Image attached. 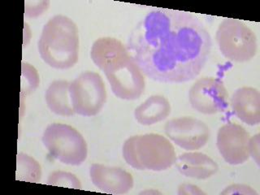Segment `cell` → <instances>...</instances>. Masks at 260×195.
Segmentation results:
<instances>
[{
  "label": "cell",
  "mask_w": 260,
  "mask_h": 195,
  "mask_svg": "<svg viewBox=\"0 0 260 195\" xmlns=\"http://www.w3.org/2000/svg\"><path fill=\"white\" fill-rule=\"evenodd\" d=\"M70 82L56 80L51 82L45 93V100L49 109L60 116H72L75 114L69 93Z\"/></svg>",
  "instance_id": "9a60e30c"
},
{
  "label": "cell",
  "mask_w": 260,
  "mask_h": 195,
  "mask_svg": "<svg viewBox=\"0 0 260 195\" xmlns=\"http://www.w3.org/2000/svg\"><path fill=\"white\" fill-rule=\"evenodd\" d=\"M77 24L63 15H55L43 26L38 43L39 55L53 69H71L79 59Z\"/></svg>",
  "instance_id": "3957f363"
},
{
  "label": "cell",
  "mask_w": 260,
  "mask_h": 195,
  "mask_svg": "<svg viewBox=\"0 0 260 195\" xmlns=\"http://www.w3.org/2000/svg\"><path fill=\"white\" fill-rule=\"evenodd\" d=\"M89 177L98 189L112 194L128 193L134 185L131 173L118 167L93 164L89 168Z\"/></svg>",
  "instance_id": "8fae6325"
},
{
  "label": "cell",
  "mask_w": 260,
  "mask_h": 195,
  "mask_svg": "<svg viewBox=\"0 0 260 195\" xmlns=\"http://www.w3.org/2000/svg\"><path fill=\"white\" fill-rule=\"evenodd\" d=\"M181 174L189 178L206 180L217 173V162L201 152H186L177 156L175 162Z\"/></svg>",
  "instance_id": "4fadbf2b"
},
{
  "label": "cell",
  "mask_w": 260,
  "mask_h": 195,
  "mask_svg": "<svg viewBox=\"0 0 260 195\" xmlns=\"http://www.w3.org/2000/svg\"><path fill=\"white\" fill-rule=\"evenodd\" d=\"M215 39L222 55L234 62L251 60L258 51L255 32L236 19H224L219 24Z\"/></svg>",
  "instance_id": "8992f818"
},
{
  "label": "cell",
  "mask_w": 260,
  "mask_h": 195,
  "mask_svg": "<svg viewBox=\"0 0 260 195\" xmlns=\"http://www.w3.org/2000/svg\"><path fill=\"white\" fill-rule=\"evenodd\" d=\"M170 102L162 95H151L134 111V117L142 125L150 126L166 120L171 114Z\"/></svg>",
  "instance_id": "5bb4252c"
},
{
  "label": "cell",
  "mask_w": 260,
  "mask_h": 195,
  "mask_svg": "<svg viewBox=\"0 0 260 195\" xmlns=\"http://www.w3.org/2000/svg\"><path fill=\"white\" fill-rule=\"evenodd\" d=\"M69 93L74 112L85 117L100 113L107 100L104 80L94 72L81 73L70 82Z\"/></svg>",
  "instance_id": "52a82bcc"
},
{
  "label": "cell",
  "mask_w": 260,
  "mask_h": 195,
  "mask_svg": "<svg viewBox=\"0 0 260 195\" xmlns=\"http://www.w3.org/2000/svg\"><path fill=\"white\" fill-rule=\"evenodd\" d=\"M90 57L105 73L112 92L120 100H136L144 93V74L120 40L104 37L93 43Z\"/></svg>",
  "instance_id": "7a4b0ae2"
},
{
  "label": "cell",
  "mask_w": 260,
  "mask_h": 195,
  "mask_svg": "<svg viewBox=\"0 0 260 195\" xmlns=\"http://www.w3.org/2000/svg\"><path fill=\"white\" fill-rule=\"evenodd\" d=\"M42 141L51 156L64 165L79 166L87 158V143L72 126L61 123L49 124Z\"/></svg>",
  "instance_id": "5b68a950"
},
{
  "label": "cell",
  "mask_w": 260,
  "mask_h": 195,
  "mask_svg": "<svg viewBox=\"0 0 260 195\" xmlns=\"http://www.w3.org/2000/svg\"><path fill=\"white\" fill-rule=\"evenodd\" d=\"M190 105L203 115L224 112L229 106V93L221 80L203 77L195 81L189 92Z\"/></svg>",
  "instance_id": "ba28073f"
},
{
  "label": "cell",
  "mask_w": 260,
  "mask_h": 195,
  "mask_svg": "<svg viewBox=\"0 0 260 195\" xmlns=\"http://www.w3.org/2000/svg\"><path fill=\"white\" fill-rule=\"evenodd\" d=\"M122 154L125 162L137 170L162 172L175 165L177 154L170 141L161 134H146L128 138Z\"/></svg>",
  "instance_id": "277c9868"
},
{
  "label": "cell",
  "mask_w": 260,
  "mask_h": 195,
  "mask_svg": "<svg viewBox=\"0 0 260 195\" xmlns=\"http://www.w3.org/2000/svg\"><path fill=\"white\" fill-rule=\"evenodd\" d=\"M42 177V169L35 158L24 153H20L16 157V180L39 182Z\"/></svg>",
  "instance_id": "2e32d148"
},
{
  "label": "cell",
  "mask_w": 260,
  "mask_h": 195,
  "mask_svg": "<svg viewBox=\"0 0 260 195\" xmlns=\"http://www.w3.org/2000/svg\"><path fill=\"white\" fill-rule=\"evenodd\" d=\"M165 133L175 144L186 150L203 148L211 137V130L205 122L191 116L169 120L165 124Z\"/></svg>",
  "instance_id": "9c48e42d"
},
{
  "label": "cell",
  "mask_w": 260,
  "mask_h": 195,
  "mask_svg": "<svg viewBox=\"0 0 260 195\" xmlns=\"http://www.w3.org/2000/svg\"><path fill=\"white\" fill-rule=\"evenodd\" d=\"M140 194H161L160 192L155 190V189H146V190L141 192Z\"/></svg>",
  "instance_id": "603a6c76"
},
{
  "label": "cell",
  "mask_w": 260,
  "mask_h": 195,
  "mask_svg": "<svg viewBox=\"0 0 260 195\" xmlns=\"http://www.w3.org/2000/svg\"><path fill=\"white\" fill-rule=\"evenodd\" d=\"M21 71V94L28 95L38 88L40 78L38 71L29 63L23 62Z\"/></svg>",
  "instance_id": "ac0fdd59"
},
{
  "label": "cell",
  "mask_w": 260,
  "mask_h": 195,
  "mask_svg": "<svg viewBox=\"0 0 260 195\" xmlns=\"http://www.w3.org/2000/svg\"><path fill=\"white\" fill-rule=\"evenodd\" d=\"M49 2H25L24 16L28 18H35L43 14L48 9Z\"/></svg>",
  "instance_id": "d6986e66"
},
{
  "label": "cell",
  "mask_w": 260,
  "mask_h": 195,
  "mask_svg": "<svg viewBox=\"0 0 260 195\" xmlns=\"http://www.w3.org/2000/svg\"><path fill=\"white\" fill-rule=\"evenodd\" d=\"M47 185L53 186L66 187L69 189H81L82 188L79 179L76 175L63 171H55L49 175Z\"/></svg>",
  "instance_id": "e0dca14e"
},
{
  "label": "cell",
  "mask_w": 260,
  "mask_h": 195,
  "mask_svg": "<svg viewBox=\"0 0 260 195\" xmlns=\"http://www.w3.org/2000/svg\"><path fill=\"white\" fill-rule=\"evenodd\" d=\"M220 194L258 195V193L250 185H245V184H233L226 187Z\"/></svg>",
  "instance_id": "ffe728a7"
},
{
  "label": "cell",
  "mask_w": 260,
  "mask_h": 195,
  "mask_svg": "<svg viewBox=\"0 0 260 195\" xmlns=\"http://www.w3.org/2000/svg\"><path fill=\"white\" fill-rule=\"evenodd\" d=\"M177 193L179 195H202L206 194L204 191L202 190L199 186L192 184H181L178 187V191Z\"/></svg>",
  "instance_id": "7402d4cb"
},
{
  "label": "cell",
  "mask_w": 260,
  "mask_h": 195,
  "mask_svg": "<svg viewBox=\"0 0 260 195\" xmlns=\"http://www.w3.org/2000/svg\"><path fill=\"white\" fill-rule=\"evenodd\" d=\"M250 134L240 124L229 123L218 130L216 146L229 165H240L250 158Z\"/></svg>",
  "instance_id": "30bf717a"
},
{
  "label": "cell",
  "mask_w": 260,
  "mask_h": 195,
  "mask_svg": "<svg viewBox=\"0 0 260 195\" xmlns=\"http://www.w3.org/2000/svg\"><path fill=\"white\" fill-rule=\"evenodd\" d=\"M249 153L250 157L255 161L257 165H259L260 162V137L259 134H257L254 136L250 138L249 142Z\"/></svg>",
  "instance_id": "44dd1931"
},
{
  "label": "cell",
  "mask_w": 260,
  "mask_h": 195,
  "mask_svg": "<svg viewBox=\"0 0 260 195\" xmlns=\"http://www.w3.org/2000/svg\"><path fill=\"white\" fill-rule=\"evenodd\" d=\"M232 111L241 121L250 126L258 125L260 123V93L253 87L239 88L231 99Z\"/></svg>",
  "instance_id": "7c38bea8"
},
{
  "label": "cell",
  "mask_w": 260,
  "mask_h": 195,
  "mask_svg": "<svg viewBox=\"0 0 260 195\" xmlns=\"http://www.w3.org/2000/svg\"><path fill=\"white\" fill-rule=\"evenodd\" d=\"M127 49L141 71L160 83L192 81L205 67L212 39L190 12L157 8L134 26Z\"/></svg>",
  "instance_id": "6da1fadb"
}]
</instances>
